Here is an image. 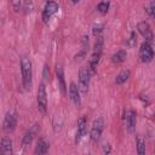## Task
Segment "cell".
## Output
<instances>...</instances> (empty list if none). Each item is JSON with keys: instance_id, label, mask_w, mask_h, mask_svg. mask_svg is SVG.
<instances>
[{"instance_id": "cell-14", "label": "cell", "mask_w": 155, "mask_h": 155, "mask_svg": "<svg viewBox=\"0 0 155 155\" xmlns=\"http://www.w3.org/2000/svg\"><path fill=\"white\" fill-rule=\"evenodd\" d=\"M38 131H39V125H34L33 127H30V128L24 133V136H23L22 145H23V147H25V145L30 144V143H31V140H33V138H34V137H35V134L38 133Z\"/></svg>"}, {"instance_id": "cell-6", "label": "cell", "mask_w": 155, "mask_h": 155, "mask_svg": "<svg viewBox=\"0 0 155 155\" xmlns=\"http://www.w3.org/2000/svg\"><path fill=\"white\" fill-rule=\"evenodd\" d=\"M38 109L42 114H45L47 110V92L44 82H41L38 88Z\"/></svg>"}, {"instance_id": "cell-7", "label": "cell", "mask_w": 155, "mask_h": 155, "mask_svg": "<svg viewBox=\"0 0 155 155\" xmlns=\"http://www.w3.org/2000/svg\"><path fill=\"white\" fill-rule=\"evenodd\" d=\"M103 128H104V120H103V117L94 119V121L92 124V127H91V132H90V137H91V139L93 142L99 140V138L102 136V132H103Z\"/></svg>"}, {"instance_id": "cell-15", "label": "cell", "mask_w": 155, "mask_h": 155, "mask_svg": "<svg viewBox=\"0 0 155 155\" xmlns=\"http://www.w3.org/2000/svg\"><path fill=\"white\" fill-rule=\"evenodd\" d=\"M1 155H12V140L10 138H2L0 145Z\"/></svg>"}, {"instance_id": "cell-1", "label": "cell", "mask_w": 155, "mask_h": 155, "mask_svg": "<svg viewBox=\"0 0 155 155\" xmlns=\"http://www.w3.org/2000/svg\"><path fill=\"white\" fill-rule=\"evenodd\" d=\"M21 71H22V82L25 90H30L33 85V68L31 62L27 56L21 58Z\"/></svg>"}, {"instance_id": "cell-11", "label": "cell", "mask_w": 155, "mask_h": 155, "mask_svg": "<svg viewBox=\"0 0 155 155\" xmlns=\"http://www.w3.org/2000/svg\"><path fill=\"white\" fill-rule=\"evenodd\" d=\"M56 76H57V81H58V86L59 90L63 94L67 93V85H65V79H64V70L63 67L61 64H57L56 67Z\"/></svg>"}, {"instance_id": "cell-3", "label": "cell", "mask_w": 155, "mask_h": 155, "mask_svg": "<svg viewBox=\"0 0 155 155\" xmlns=\"http://www.w3.org/2000/svg\"><path fill=\"white\" fill-rule=\"evenodd\" d=\"M91 76V71L88 68L82 67L79 70V88L80 92L82 93H87L88 87H90V78Z\"/></svg>"}, {"instance_id": "cell-26", "label": "cell", "mask_w": 155, "mask_h": 155, "mask_svg": "<svg viewBox=\"0 0 155 155\" xmlns=\"http://www.w3.org/2000/svg\"><path fill=\"white\" fill-rule=\"evenodd\" d=\"M103 150H104V154H109V151H110V145H109L108 143H105L104 147H103Z\"/></svg>"}, {"instance_id": "cell-23", "label": "cell", "mask_w": 155, "mask_h": 155, "mask_svg": "<svg viewBox=\"0 0 155 155\" xmlns=\"http://www.w3.org/2000/svg\"><path fill=\"white\" fill-rule=\"evenodd\" d=\"M103 28H104V27H103V24H94V25H93V29H92L93 35L98 38V36H99V34L103 31Z\"/></svg>"}, {"instance_id": "cell-22", "label": "cell", "mask_w": 155, "mask_h": 155, "mask_svg": "<svg viewBox=\"0 0 155 155\" xmlns=\"http://www.w3.org/2000/svg\"><path fill=\"white\" fill-rule=\"evenodd\" d=\"M147 12L149 13L150 17H153V18L155 19V1H151V2L148 5V7H147Z\"/></svg>"}, {"instance_id": "cell-2", "label": "cell", "mask_w": 155, "mask_h": 155, "mask_svg": "<svg viewBox=\"0 0 155 155\" xmlns=\"http://www.w3.org/2000/svg\"><path fill=\"white\" fill-rule=\"evenodd\" d=\"M102 51H103V38L98 36L96 42H94L93 52H92L91 58H90L88 69H90L91 74H94L96 70H97V67H98V63H99V59H101V56H102Z\"/></svg>"}, {"instance_id": "cell-10", "label": "cell", "mask_w": 155, "mask_h": 155, "mask_svg": "<svg viewBox=\"0 0 155 155\" xmlns=\"http://www.w3.org/2000/svg\"><path fill=\"white\" fill-rule=\"evenodd\" d=\"M87 132V119L86 116H81L78 121V130H76V136H75V143H79L84 136Z\"/></svg>"}, {"instance_id": "cell-8", "label": "cell", "mask_w": 155, "mask_h": 155, "mask_svg": "<svg viewBox=\"0 0 155 155\" xmlns=\"http://www.w3.org/2000/svg\"><path fill=\"white\" fill-rule=\"evenodd\" d=\"M137 29H138L139 34L145 39V41H148L150 44L154 41V33H153V30H151V28H150L148 22H145V21L139 22L138 25H137Z\"/></svg>"}, {"instance_id": "cell-24", "label": "cell", "mask_w": 155, "mask_h": 155, "mask_svg": "<svg viewBox=\"0 0 155 155\" xmlns=\"http://www.w3.org/2000/svg\"><path fill=\"white\" fill-rule=\"evenodd\" d=\"M136 39H137V38H136V33L132 31V33H131V36H130V40H128V45H130L131 47L134 46V44H136V41H137Z\"/></svg>"}, {"instance_id": "cell-18", "label": "cell", "mask_w": 155, "mask_h": 155, "mask_svg": "<svg viewBox=\"0 0 155 155\" xmlns=\"http://www.w3.org/2000/svg\"><path fill=\"white\" fill-rule=\"evenodd\" d=\"M87 48H88V36H86V35H84L82 38H81V51L76 54V59L79 58V59H81V58H84L85 56H86V53H87Z\"/></svg>"}, {"instance_id": "cell-21", "label": "cell", "mask_w": 155, "mask_h": 155, "mask_svg": "<svg viewBox=\"0 0 155 155\" xmlns=\"http://www.w3.org/2000/svg\"><path fill=\"white\" fill-rule=\"evenodd\" d=\"M109 6H110L109 1H101L97 5V11L101 12V13H107L108 10H109Z\"/></svg>"}, {"instance_id": "cell-13", "label": "cell", "mask_w": 155, "mask_h": 155, "mask_svg": "<svg viewBox=\"0 0 155 155\" xmlns=\"http://www.w3.org/2000/svg\"><path fill=\"white\" fill-rule=\"evenodd\" d=\"M126 117V125H127V130L128 132H133L136 130V124H137V115L133 110H127L125 114Z\"/></svg>"}, {"instance_id": "cell-27", "label": "cell", "mask_w": 155, "mask_h": 155, "mask_svg": "<svg viewBox=\"0 0 155 155\" xmlns=\"http://www.w3.org/2000/svg\"><path fill=\"white\" fill-rule=\"evenodd\" d=\"M153 117H154V120H155V113H154V115H153Z\"/></svg>"}, {"instance_id": "cell-5", "label": "cell", "mask_w": 155, "mask_h": 155, "mask_svg": "<svg viewBox=\"0 0 155 155\" xmlns=\"http://www.w3.org/2000/svg\"><path fill=\"white\" fill-rule=\"evenodd\" d=\"M139 58L143 63H149L154 58V50L150 42L144 41L139 47Z\"/></svg>"}, {"instance_id": "cell-17", "label": "cell", "mask_w": 155, "mask_h": 155, "mask_svg": "<svg viewBox=\"0 0 155 155\" xmlns=\"http://www.w3.org/2000/svg\"><path fill=\"white\" fill-rule=\"evenodd\" d=\"M130 75H131V71H130L128 69H122V70L116 75V78H115V84H116V85H122L124 82H126V81L128 80Z\"/></svg>"}, {"instance_id": "cell-4", "label": "cell", "mask_w": 155, "mask_h": 155, "mask_svg": "<svg viewBox=\"0 0 155 155\" xmlns=\"http://www.w3.org/2000/svg\"><path fill=\"white\" fill-rule=\"evenodd\" d=\"M17 126V114L15 111H7L4 121H2V130L5 133H11L15 131Z\"/></svg>"}, {"instance_id": "cell-25", "label": "cell", "mask_w": 155, "mask_h": 155, "mask_svg": "<svg viewBox=\"0 0 155 155\" xmlns=\"http://www.w3.org/2000/svg\"><path fill=\"white\" fill-rule=\"evenodd\" d=\"M48 78H50V69H48L47 65H45V67H44V79L47 80Z\"/></svg>"}, {"instance_id": "cell-12", "label": "cell", "mask_w": 155, "mask_h": 155, "mask_svg": "<svg viewBox=\"0 0 155 155\" xmlns=\"http://www.w3.org/2000/svg\"><path fill=\"white\" fill-rule=\"evenodd\" d=\"M69 97L70 99L74 102L75 105H80L81 104V97H80V88L79 86H76L75 82H70L69 85Z\"/></svg>"}, {"instance_id": "cell-16", "label": "cell", "mask_w": 155, "mask_h": 155, "mask_svg": "<svg viewBox=\"0 0 155 155\" xmlns=\"http://www.w3.org/2000/svg\"><path fill=\"white\" fill-rule=\"evenodd\" d=\"M48 147H50L48 143L45 139L40 138L36 143V147H35V155H45L48 150Z\"/></svg>"}, {"instance_id": "cell-19", "label": "cell", "mask_w": 155, "mask_h": 155, "mask_svg": "<svg viewBox=\"0 0 155 155\" xmlns=\"http://www.w3.org/2000/svg\"><path fill=\"white\" fill-rule=\"evenodd\" d=\"M126 57H127V52L125 50H119L111 56V62L114 64H120L126 59Z\"/></svg>"}, {"instance_id": "cell-9", "label": "cell", "mask_w": 155, "mask_h": 155, "mask_svg": "<svg viewBox=\"0 0 155 155\" xmlns=\"http://www.w3.org/2000/svg\"><path fill=\"white\" fill-rule=\"evenodd\" d=\"M58 8H59V6H58L57 2H54V1H47L45 4L44 10H42V21H44V23H47L50 21V18L58 11Z\"/></svg>"}, {"instance_id": "cell-20", "label": "cell", "mask_w": 155, "mask_h": 155, "mask_svg": "<svg viewBox=\"0 0 155 155\" xmlns=\"http://www.w3.org/2000/svg\"><path fill=\"white\" fill-rule=\"evenodd\" d=\"M136 150H137V155H145L147 154L145 142L140 137H137L136 138Z\"/></svg>"}]
</instances>
